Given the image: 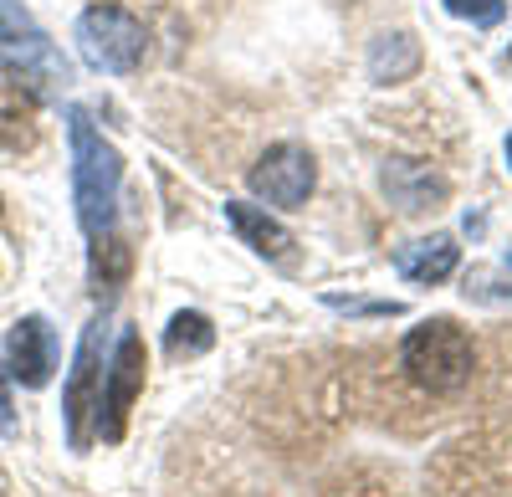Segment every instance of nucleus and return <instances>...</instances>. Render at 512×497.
<instances>
[{
  "label": "nucleus",
  "instance_id": "f257e3e1",
  "mask_svg": "<svg viewBox=\"0 0 512 497\" xmlns=\"http://www.w3.org/2000/svg\"><path fill=\"white\" fill-rule=\"evenodd\" d=\"M67 139H72V200L77 226L93 241V252L113 246L118 236V190H123V154L93 129L82 108H67Z\"/></svg>",
  "mask_w": 512,
  "mask_h": 497
},
{
  "label": "nucleus",
  "instance_id": "f03ea898",
  "mask_svg": "<svg viewBox=\"0 0 512 497\" xmlns=\"http://www.w3.org/2000/svg\"><path fill=\"white\" fill-rule=\"evenodd\" d=\"M410 380L436 390V395H451L461 390L466 380H472V339H466V328H456L451 318H425L420 328H410L405 334V349H400Z\"/></svg>",
  "mask_w": 512,
  "mask_h": 497
},
{
  "label": "nucleus",
  "instance_id": "7ed1b4c3",
  "mask_svg": "<svg viewBox=\"0 0 512 497\" xmlns=\"http://www.w3.org/2000/svg\"><path fill=\"white\" fill-rule=\"evenodd\" d=\"M77 52L98 72H134L149 52V31L123 6H88L77 21Z\"/></svg>",
  "mask_w": 512,
  "mask_h": 497
},
{
  "label": "nucleus",
  "instance_id": "20e7f679",
  "mask_svg": "<svg viewBox=\"0 0 512 497\" xmlns=\"http://www.w3.org/2000/svg\"><path fill=\"white\" fill-rule=\"evenodd\" d=\"M0 72H16L26 88H57L67 82V62L52 52V41L41 36L31 11L21 0H0Z\"/></svg>",
  "mask_w": 512,
  "mask_h": 497
},
{
  "label": "nucleus",
  "instance_id": "39448f33",
  "mask_svg": "<svg viewBox=\"0 0 512 497\" xmlns=\"http://www.w3.org/2000/svg\"><path fill=\"white\" fill-rule=\"evenodd\" d=\"M103 339H108V328H103V318H93L82 328L72 380L62 390V421H67L72 451H88V441H93V416H98V395H103Z\"/></svg>",
  "mask_w": 512,
  "mask_h": 497
},
{
  "label": "nucleus",
  "instance_id": "423d86ee",
  "mask_svg": "<svg viewBox=\"0 0 512 497\" xmlns=\"http://www.w3.org/2000/svg\"><path fill=\"white\" fill-rule=\"evenodd\" d=\"M139 390H144V339H139V328H123L113 344V359L103 364V395H98V416H93V431L103 441L123 436Z\"/></svg>",
  "mask_w": 512,
  "mask_h": 497
},
{
  "label": "nucleus",
  "instance_id": "0eeeda50",
  "mask_svg": "<svg viewBox=\"0 0 512 497\" xmlns=\"http://www.w3.org/2000/svg\"><path fill=\"white\" fill-rule=\"evenodd\" d=\"M246 185L262 195L267 205L297 211V205L313 195V185H318V164H313V154H308L303 144H272L262 159L251 164Z\"/></svg>",
  "mask_w": 512,
  "mask_h": 497
},
{
  "label": "nucleus",
  "instance_id": "6e6552de",
  "mask_svg": "<svg viewBox=\"0 0 512 497\" xmlns=\"http://www.w3.org/2000/svg\"><path fill=\"white\" fill-rule=\"evenodd\" d=\"M6 364H11V375L26 385V390H41L52 380V369H57V339H52V328L47 318H21L11 334H6Z\"/></svg>",
  "mask_w": 512,
  "mask_h": 497
},
{
  "label": "nucleus",
  "instance_id": "1a4fd4ad",
  "mask_svg": "<svg viewBox=\"0 0 512 497\" xmlns=\"http://www.w3.org/2000/svg\"><path fill=\"white\" fill-rule=\"evenodd\" d=\"M384 195H390L405 216H425V211H441L451 185L446 175H436L431 164H415V159H390L384 164V175H379Z\"/></svg>",
  "mask_w": 512,
  "mask_h": 497
},
{
  "label": "nucleus",
  "instance_id": "9d476101",
  "mask_svg": "<svg viewBox=\"0 0 512 497\" xmlns=\"http://www.w3.org/2000/svg\"><path fill=\"white\" fill-rule=\"evenodd\" d=\"M226 221L236 226V236L251 246L256 257H267V262H292V231L282 221H272L262 205H246V200H226Z\"/></svg>",
  "mask_w": 512,
  "mask_h": 497
},
{
  "label": "nucleus",
  "instance_id": "9b49d317",
  "mask_svg": "<svg viewBox=\"0 0 512 497\" xmlns=\"http://www.w3.org/2000/svg\"><path fill=\"white\" fill-rule=\"evenodd\" d=\"M456 262H461V246L451 236H425V241H410L395 252V267L410 282H446L456 272Z\"/></svg>",
  "mask_w": 512,
  "mask_h": 497
},
{
  "label": "nucleus",
  "instance_id": "f8f14e48",
  "mask_svg": "<svg viewBox=\"0 0 512 497\" xmlns=\"http://www.w3.org/2000/svg\"><path fill=\"white\" fill-rule=\"evenodd\" d=\"M420 72V41L405 31H390L369 47V77L374 82H405Z\"/></svg>",
  "mask_w": 512,
  "mask_h": 497
},
{
  "label": "nucleus",
  "instance_id": "ddd939ff",
  "mask_svg": "<svg viewBox=\"0 0 512 497\" xmlns=\"http://www.w3.org/2000/svg\"><path fill=\"white\" fill-rule=\"evenodd\" d=\"M210 344H216V328H210V318L195 313V308L175 313V318H169V328H164V354L169 359H200Z\"/></svg>",
  "mask_w": 512,
  "mask_h": 497
},
{
  "label": "nucleus",
  "instance_id": "4468645a",
  "mask_svg": "<svg viewBox=\"0 0 512 497\" xmlns=\"http://www.w3.org/2000/svg\"><path fill=\"white\" fill-rule=\"evenodd\" d=\"M441 6L461 21H472V26H497L502 11H507V0H441Z\"/></svg>",
  "mask_w": 512,
  "mask_h": 497
},
{
  "label": "nucleus",
  "instance_id": "2eb2a0df",
  "mask_svg": "<svg viewBox=\"0 0 512 497\" xmlns=\"http://www.w3.org/2000/svg\"><path fill=\"white\" fill-rule=\"evenodd\" d=\"M16 431V410H11V395H6V385H0V436H11Z\"/></svg>",
  "mask_w": 512,
  "mask_h": 497
},
{
  "label": "nucleus",
  "instance_id": "dca6fc26",
  "mask_svg": "<svg viewBox=\"0 0 512 497\" xmlns=\"http://www.w3.org/2000/svg\"><path fill=\"white\" fill-rule=\"evenodd\" d=\"M507 164H512V134H507Z\"/></svg>",
  "mask_w": 512,
  "mask_h": 497
},
{
  "label": "nucleus",
  "instance_id": "f3484780",
  "mask_svg": "<svg viewBox=\"0 0 512 497\" xmlns=\"http://www.w3.org/2000/svg\"><path fill=\"white\" fill-rule=\"evenodd\" d=\"M507 262H512V257H507Z\"/></svg>",
  "mask_w": 512,
  "mask_h": 497
}]
</instances>
